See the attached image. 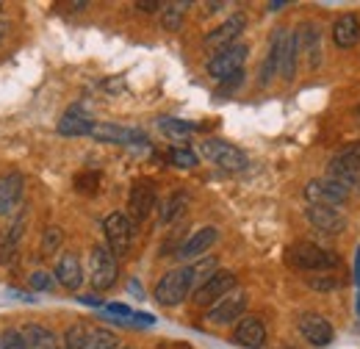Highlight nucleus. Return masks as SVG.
<instances>
[{
    "label": "nucleus",
    "instance_id": "f257e3e1",
    "mask_svg": "<svg viewBox=\"0 0 360 349\" xmlns=\"http://www.w3.org/2000/svg\"><path fill=\"white\" fill-rule=\"evenodd\" d=\"M191 288H194L191 269H188V266H180V269L167 272V274L158 280V286H155L153 297H155V303H158V305L175 307V305H180L188 294H191Z\"/></svg>",
    "mask_w": 360,
    "mask_h": 349
},
{
    "label": "nucleus",
    "instance_id": "f03ea898",
    "mask_svg": "<svg viewBox=\"0 0 360 349\" xmlns=\"http://www.w3.org/2000/svg\"><path fill=\"white\" fill-rule=\"evenodd\" d=\"M288 263L302 269V272H327V269H335L338 258L327 250H321L314 241H297L288 247Z\"/></svg>",
    "mask_w": 360,
    "mask_h": 349
},
{
    "label": "nucleus",
    "instance_id": "7ed1b4c3",
    "mask_svg": "<svg viewBox=\"0 0 360 349\" xmlns=\"http://www.w3.org/2000/svg\"><path fill=\"white\" fill-rule=\"evenodd\" d=\"M103 233H105V247L114 253V258H122V255H128V250H131V244H134V222L128 214H122V211H114V214H108L105 222H103Z\"/></svg>",
    "mask_w": 360,
    "mask_h": 349
},
{
    "label": "nucleus",
    "instance_id": "20e7f679",
    "mask_svg": "<svg viewBox=\"0 0 360 349\" xmlns=\"http://www.w3.org/2000/svg\"><path fill=\"white\" fill-rule=\"evenodd\" d=\"M247 53H250V47L244 42H236L225 47V50H219V53H214L211 58H208V64H205V70H208V75L214 78V81H227V78H233L236 72H241L244 70V61H247Z\"/></svg>",
    "mask_w": 360,
    "mask_h": 349
},
{
    "label": "nucleus",
    "instance_id": "39448f33",
    "mask_svg": "<svg viewBox=\"0 0 360 349\" xmlns=\"http://www.w3.org/2000/svg\"><path fill=\"white\" fill-rule=\"evenodd\" d=\"M200 150H202V156H205L211 164L222 167L227 172H244V170L250 167L247 156H244L236 144L225 141V139H205V141L200 144Z\"/></svg>",
    "mask_w": 360,
    "mask_h": 349
},
{
    "label": "nucleus",
    "instance_id": "423d86ee",
    "mask_svg": "<svg viewBox=\"0 0 360 349\" xmlns=\"http://www.w3.org/2000/svg\"><path fill=\"white\" fill-rule=\"evenodd\" d=\"M89 283L94 291H108L117 283V258L105 244H94L89 253Z\"/></svg>",
    "mask_w": 360,
    "mask_h": 349
},
{
    "label": "nucleus",
    "instance_id": "0eeeda50",
    "mask_svg": "<svg viewBox=\"0 0 360 349\" xmlns=\"http://www.w3.org/2000/svg\"><path fill=\"white\" fill-rule=\"evenodd\" d=\"M347 197H349V191H347L341 183L330 180V177H316V180H311V183L305 186V200H308L311 205L338 208L341 203H347Z\"/></svg>",
    "mask_w": 360,
    "mask_h": 349
},
{
    "label": "nucleus",
    "instance_id": "6e6552de",
    "mask_svg": "<svg viewBox=\"0 0 360 349\" xmlns=\"http://www.w3.org/2000/svg\"><path fill=\"white\" fill-rule=\"evenodd\" d=\"M233 288H236V274L219 269V272H214L205 283H200V286L194 288V303H197V305H214V303H219L222 297H227Z\"/></svg>",
    "mask_w": 360,
    "mask_h": 349
},
{
    "label": "nucleus",
    "instance_id": "1a4fd4ad",
    "mask_svg": "<svg viewBox=\"0 0 360 349\" xmlns=\"http://www.w3.org/2000/svg\"><path fill=\"white\" fill-rule=\"evenodd\" d=\"M294 34H297L300 56L305 58L308 70H316L321 64V25L319 23H302Z\"/></svg>",
    "mask_w": 360,
    "mask_h": 349
},
{
    "label": "nucleus",
    "instance_id": "9d476101",
    "mask_svg": "<svg viewBox=\"0 0 360 349\" xmlns=\"http://www.w3.org/2000/svg\"><path fill=\"white\" fill-rule=\"evenodd\" d=\"M155 208V183L153 180H136L128 197V217L131 222H144Z\"/></svg>",
    "mask_w": 360,
    "mask_h": 349
},
{
    "label": "nucleus",
    "instance_id": "9b49d317",
    "mask_svg": "<svg viewBox=\"0 0 360 349\" xmlns=\"http://www.w3.org/2000/svg\"><path fill=\"white\" fill-rule=\"evenodd\" d=\"M244 310H247V294L236 291V294H227L219 303H214V305L208 307L205 322H211V324H230V322H238Z\"/></svg>",
    "mask_w": 360,
    "mask_h": 349
},
{
    "label": "nucleus",
    "instance_id": "f8f14e48",
    "mask_svg": "<svg viewBox=\"0 0 360 349\" xmlns=\"http://www.w3.org/2000/svg\"><path fill=\"white\" fill-rule=\"evenodd\" d=\"M25 194V177L20 172L0 174V217H11Z\"/></svg>",
    "mask_w": 360,
    "mask_h": 349
},
{
    "label": "nucleus",
    "instance_id": "ddd939ff",
    "mask_svg": "<svg viewBox=\"0 0 360 349\" xmlns=\"http://www.w3.org/2000/svg\"><path fill=\"white\" fill-rule=\"evenodd\" d=\"M244 28H247V17L244 14H233L230 20H225L219 28H214L205 37V47L219 53V50H225V47L238 42V34H244Z\"/></svg>",
    "mask_w": 360,
    "mask_h": 349
},
{
    "label": "nucleus",
    "instance_id": "4468645a",
    "mask_svg": "<svg viewBox=\"0 0 360 349\" xmlns=\"http://www.w3.org/2000/svg\"><path fill=\"white\" fill-rule=\"evenodd\" d=\"M89 136L97 141H105V144H141V141H147V136L141 131L122 128V125H114V122H94Z\"/></svg>",
    "mask_w": 360,
    "mask_h": 349
},
{
    "label": "nucleus",
    "instance_id": "2eb2a0df",
    "mask_svg": "<svg viewBox=\"0 0 360 349\" xmlns=\"http://www.w3.org/2000/svg\"><path fill=\"white\" fill-rule=\"evenodd\" d=\"M233 341L238 347H247V349H261L266 344V327L258 316H241L236 330H233Z\"/></svg>",
    "mask_w": 360,
    "mask_h": 349
},
{
    "label": "nucleus",
    "instance_id": "dca6fc26",
    "mask_svg": "<svg viewBox=\"0 0 360 349\" xmlns=\"http://www.w3.org/2000/svg\"><path fill=\"white\" fill-rule=\"evenodd\" d=\"M300 333L305 336L308 344L314 347H327L333 341V324L321 316V313H302L300 316Z\"/></svg>",
    "mask_w": 360,
    "mask_h": 349
},
{
    "label": "nucleus",
    "instance_id": "f3484780",
    "mask_svg": "<svg viewBox=\"0 0 360 349\" xmlns=\"http://www.w3.org/2000/svg\"><path fill=\"white\" fill-rule=\"evenodd\" d=\"M217 239H219V230H217V227H200L197 233H191V236L183 241V247L178 250V258H183V261H197V258H202V255L217 244Z\"/></svg>",
    "mask_w": 360,
    "mask_h": 349
},
{
    "label": "nucleus",
    "instance_id": "a211bd4d",
    "mask_svg": "<svg viewBox=\"0 0 360 349\" xmlns=\"http://www.w3.org/2000/svg\"><path fill=\"white\" fill-rule=\"evenodd\" d=\"M305 217L308 222L314 224L316 230H321V233H341L344 227H347V219L341 217V211L338 208H324V205H308V211H305Z\"/></svg>",
    "mask_w": 360,
    "mask_h": 349
},
{
    "label": "nucleus",
    "instance_id": "6ab92c4d",
    "mask_svg": "<svg viewBox=\"0 0 360 349\" xmlns=\"http://www.w3.org/2000/svg\"><path fill=\"white\" fill-rule=\"evenodd\" d=\"M56 283H61V286L70 288V291L81 288V283H84V269H81L78 255H72V253H61V255H58V261H56Z\"/></svg>",
    "mask_w": 360,
    "mask_h": 349
},
{
    "label": "nucleus",
    "instance_id": "aec40b11",
    "mask_svg": "<svg viewBox=\"0 0 360 349\" xmlns=\"http://www.w3.org/2000/svg\"><path fill=\"white\" fill-rule=\"evenodd\" d=\"M94 128V120L81 108V106H72L64 111V117L58 120V133L61 136H89Z\"/></svg>",
    "mask_w": 360,
    "mask_h": 349
},
{
    "label": "nucleus",
    "instance_id": "412c9836",
    "mask_svg": "<svg viewBox=\"0 0 360 349\" xmlns=\"http://www.w3.org/2000/svg\"><path fill=\"white\" fill-rule=\"evenodd\" d=\"M333 42L341 50H349L360 42V17L358 14H344L333 25Z\"/></svg>",
    "mask_w": 360,
    "mask_h": 349
},
{
    "label": "nucleus",
    "instance_id": "4be33fe9",
    "mask_svg": "<svg viewBox=\"0 0 360 349\" xmlns=\"http://www.w3.org/2000/svg\"><path fill=\"white\" fill-rule=\"evenodd\" d=\"M283 39H285V28H277L271 34L269 53L261 64V87H269L274 81V75H280V53H283Z\"/></svg>",
    "mask_w": 360,
    "mask_h": 349
},
{
    "label": "nucleus",
    "instance_id": "5701e85b",
    "mask_svg": "<svg viewBox=\"0 0 360 349\" xmlns=\"http://www.w3.org/2000/svg\"><path fill=\"white\" fill-rule=\"evenodd\" d=\"M22 230H25V214H20L8 227L0 230V263L14 258L17 244H20V239H22Z\"/></svg>",
    "mask_w": 360,
    "mask_h": 349
},
{
    "label": "nucleus",
    "instance_id": "b1692460",
    "mask_svg": "<svg viewBox=\"0 0 360 349\" xmlns=\"http://www.w3.org/2000/svg\"><path fill=\"white\" fill-rule=\"evenodd\" d=\"M297 61H300L297 34H294V31H285L283 53H280V78H283V81H294V75H297Z\"/></svg>",
    "mask_w": 360,
    "mask_h": 349
},
{
    "label": "nucleus",
    "instance_id": "393cba45",
    "mask_svg": "<svg viewBox=\"0 0 360 349\" xmlns=\"http://www.w3.org/2000/svg\"><path fill=\"white\" fill-rule=\"evenodd\" d=\"M20 333L28 349H56V336L42 324H25L20 327Z\"/></svg>",
    "mask_w": 360,
    "mask_h": 349
},
{
    "label": "nucleus",
    "instance_id": "a878e982",
    "mask_svg": "<svg viewBox=\"0 0 360 349\" xmlns=\"http://www.w3.org/2000/svg\"><path fill=\"white\" fill-rule=\"evenodd\" d=\"M330 164H335V167H341V170H347V172L360 174V141L349 144V147H344Z\"/></svg>",
    "mask_w": 360,
    "mask_h": 349
},
{
    "label": "nucleus",
    "instance_id": "bb28decb",
    "mask_svg": "<svg viewBox=\"0 0 360 349\" xmlns=\"http://www.w3.org/2000/svg\"><path fill=\"white\" fill-rule=\"evenodd\" d=\"M164 11H161V25L167 28V31H178L180 23H183V14H186V8H188V3H167V6H161Z\"/></svg>",
    "mask_w": 360,
    "mask_h": 349
},
{
    "label": "nucleus",
    "instance_id": "cd10ccee",
    "mask_svg": "<svg viewBox=\"0 0 360 349\" xmlns=\"http://www.w3.org/2000/svg\"><path fill=\"white\" fill-rule=\"evenodd\" d=\"M117 344H120V341H117V336H114L111 330L97 327V330H89L84 349H117Z\"/></svg>",
    "mask_w": 360,
    "mask_h": 349
},
{
    "label": "nucleus",
    "instance_id": "c85d7f7f",
    "mask_svg": "<svg viewBox=\"0 0 360 349\" xmlns=\"http://www.w3.org/2000/svg\"><path fill=\"white\" fill-rule=\"evenodd\" d=\"M158 128L167 133V136H188V133L197 131V125L194 122H186V120H172V117H164V120H158Z\"/></svg>",
    "mask_w": 360,
    "mask_h": 349
},
{
    "label": "nucleus",
    "instance_id": "c756f323",
    "mask_svg": "<svg viewBox=\"0 0 360 349\" xmlns=\"http://www.w3.org/2000/svg\"><path fill=\"white\" fill-rule=\"evenodd\" d=\"M186 203H188L186 194H180V191L172 194V197L164 203V208H161V222H164V224H167V222H175V219L186 211Z\"/></svg>",
    "mask_w": 360,
    "mask_h": 349
},
{
    "label": "nucleus",
    "instance_id": "7c9ffc66",
    "mask_svg": "<svg viewBox=\"0 0 360 349\" xmlns=\"http://www.w3.org/2000/svg\"><path fill=\"white\" fill-rule=\"evenodd\" d=\"M188 269H191V277H194V288H197L200 283H205L214 272H219V269H217V258H200V261L191 263Z\"/></svg>",
    "mask_w": 360,
    "mask_h": 349
},
{
    "label": "nucleus",
    "instance_id": "2f4dec72",
    "mask_svg": "<svg viewBox=\"0 0 360 349\" xmlns=\"http://www.w3.org/2000/svg\"><path fill=\"white\" fill-rule=\"evenodd\" d=\"M86 336H89V330H86L84 324L70 327V330L64 333V349H84V344H86Z\"/></svg>",
    "mask_w": 360,
    "mask_h": 349
},
{
    "label": "nucleus",
    "instance_id": "473e14b6",
    "mask_svg": "<svg viewBox=\"0 0 360 349\" xmlns=\"http://www.w3.org/2000/svg\"><path fill=\"white\" fill-rule=\"evenodd\" d=\"M169 161L180 167V170H191V167H197V153L194 150H183V147H175V150H169Z\"/></svg>",
    "mask_w": 360,
    "mask_h": 349
},
{
    "label": "nucleus",
    "instance_id": "72a5a7b5",
    "mask_svg": "<svg viewBox=\"0 0 360 349\" xmlns=\"http://www.w3.org/2000/svg\"><path fill=\"white\" fill-rule=\"evenodd\" d=\"M0 349H28L25 347V341H22L20 327H8V330H3V336H0Z\"/></svg>",
    "mask_w": 360,
    "mask_h": 349
},
{
    "label": "nucleus",
    "instance_id": "f704fd0d",
    "mask_svg": "<svg viewBox=\"0 0 360 349\" xmlns=\"http://www.w3.org/2000/svg\"><path fill=\"white\" fill-rule=\"evenodd\" d=\"M61 239H64V233H61L58 227H47L45 239H42V253H45V255H53V253L61 247Z\"/></svg>",
    "mask_w": 360,
    "mask_h": 349
},
{
    "label": "nucleus",
    "instance_id": "c9c22d12",
    "mask_svg": "<svg viewBox=\"0 0 360 349\" xmlns=\"http://www.w3.org/2000/svg\"><path fill=\"white\" fill-rule=\"evenodd\" d=\"M28 283H31L34 291H53V288H56V277L47 274V272H34V274L28 277Z\"/></svg>",
    "mask_w": 360,
    "mask_h": 349
},
{
    "label": "nucleus",
    "instance_id": "e433bc0d",
    "mask_svg": "<svg viewBox=\"0 0 360 349\" xmlns=\"http://www.w3.org/2000/svg\"><path fill=\"white\" fill-rule=\"evenodd\" d=\"M97 186H100V174L97 172H84L75 177V189L78 191H84V194H94L97 191Z\"/></svg>",
    "mask_w": 360,
    "mask_h": 349
},
{
    "label": "nucleus",
    "instance_id": "4c0bfd02",
    "mask_svg": "<svg viewBox=\"0 0 360 349\" xmlns=\"http://www.w3.org/2000/svg\"><path fill=\"white\" fill-rule=\"evenodd\" d=\"M241 84H244V70H241V72H236L233 78L222 81V84H219V91H222V94H230V91H236V89L241 87Z\"/></svg>",
    "mask_w": 360,
    "mask_h": 349
},
{
    "label": "nucleus",
    "instance_id": "58836bf2",
    "mask_svg": "<svg viewBox=\"0 0 360 349\" xmlns=\"http://www.w3.org/2000/svg\"><path fill=\"white\" fill-rule=\"evenodd\" d=\"M108 313H114V316H122V319H134L136 310H131L128 305H120V303H111V305H105Z\"/></svg>",
    "mask_w": 360,
    "mask_h": 349
},
{
    "label": "nucleus",
    "instance_id": "ea45409f",
    "mask_svg": "<svg viewBox=\"0 0 360 349\" xmlns=\"http://www.w3.org/2000/svg\"><path fill=\"white\" fill-rule=\"evenodd\" d=\"M311 286L324 291V288H335V286H338V280H333V277H327V280H316V277H311Z\"/></svg>",
    "mask_w": 360,
    "mask_h": 349
},
{
    "label": "nucleus",
    "instance_id": "a19ab883",
    "mask_svg": "<svg viewBox=\"0 0 360 349\" xmlns=\"http://www.w3.org/2000/svg\"><path fill=\"white\" fill-rule=\"evenodd\" d=\"M136 8H141V11H155V8H161V3H136Z\"/></svg>",
    "mask_w": 360,
    "mask_h": 349
},
{
    "label": "nucleus",
    "instance_id": "79ce46f5",
    "mask_svg": "<svg viewBox=\"0 0 360 349\" xmlns=\"http://www.w3.org/2000/svg\"><path fill=\"white\" fill-rule=\"evenodd\" d=\"M355 283L360 286V247L355 250Z\"/></svg>",
    "mask_w": 360,
    "mask_h": 349
},
{
    "label": "nucleus",
    "instance_id": "37998d69",
    "mask_svg": "<svg viewBox=\"0 0 360 349\" xmlns=\"http://www.w3.org/2000/svg\"><path fill=\"white\" fill-rule=\"evenodd\" d=\"M78 300H81V303H84V305H103V303H100V300H97V297H78Z\"/></svg>",
    "mask_w": 360,
    "mask_h": 349
},
{
    "label": "nucleus",
    "instance_id": "c03bdc74",
    "mask_svg": "<svg viewBox=\"0 0 360 349\" xmlns=\"http://www.w3.org/2000/svg\"><path fill=\"white\" fill-rule=\"evenodd\" d=\"M358 313H360V294H358Z\"/></svg>",
    "mask_w": 360,
    "mask_h": 349
},
{
    "label": "nucleus",
    "instance_id": "a18cd8bd",
    "mask_svg": "<svg viewBox=\"0 0 360 349\" xmlns=\"http://www.w3.org/2000/svg\"><path fill=\"white\" fill-rule=\"evenodd\" d=\"M358 117H360V108H358Z\"/></svg>",
    "mask_w": 360,
    "mask_h": 349
},
{
    "label": "nucleus",
    "instance_id": "49530a36",
    "mask_svg": "<svg viewBox=\"0 0 360 349\" xmlns=\"http://www.w3.org/2000/svg\"><path fill=\"white\" fill-rule=\"evenodd\" d=\"M125 349H131V347H125Z\"/></svg>",
    "mask_w": 360,
    "mask_h": 349
}]
</instances>
